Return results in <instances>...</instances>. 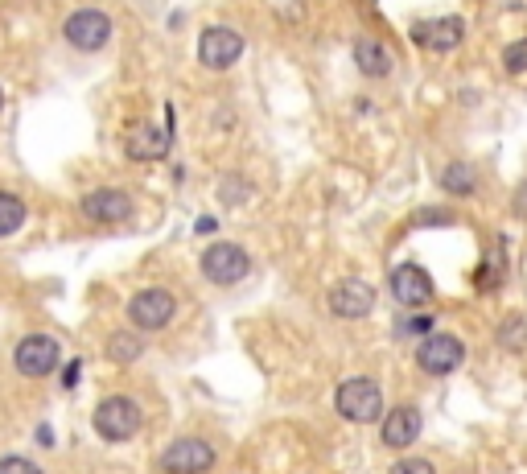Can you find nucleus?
<instances>
[{
	"label": "nucleus",
	"instance_id": "obj_1",
	"mask_svg": "<svg viewBox=\"0 0 527 474\" xmlns=\"http://www.w3.org/2000/svg\"><path fill=\"white\" fill-rule=\"evenodd\" d=\"M334 409L346 417V421H355V425H371L383 417V392L375 380H346L334 396Z\"/></svg>",
	"mask_w": 527,
	"mask_h": 474
},
{
	"label": "nucleus",
	"instance_id": "obj_2",
	"mask_svg": "<svg viewBox=\"0 0 527 474\" xmlns=\"http://www.w3.org/2000/svg\"><path fill=\"white\" fill-rule=\"evenodd\" d=\"M95 433L103 442H128V437L140 433V409L128 396H108L95 409Z\"/></svg>",
	"mask_w": 527,
	"mask_h": 474
},
{
	"label": "nucleus",
	"instance_id": "obj_3",
	"mask_svg": "<svg viewBox=\"0 0 527 474\" xmlns=\"http://www.w3.org/2000/svg\"><path fill=\"white\" fill-rule=\"evenodd\" d=\"M243 58V33L227 29V25H210L198 38V62L206 71H231V66Z\"/></svg>",
	"mask_w": 527,
	"mask_h": 474
},
{
	"label": "nucleus",
	"instance_id": "obj_4",
	"mask_svg": "<svg viewBox=\"0 0 527 474\" xmlns=\"http://www.w3.org/2000/svg\"><path fill=\"white\" fill-rule=\"evenodd\" d=\"M13 363H17V371L25 380H42L62 363V347H58V338H50V334H29V338L17 343Z\"/></svg>",
	"mask_w": 527,
	"mask_h": 474
},
{
	"label": "nucleus",
	"instance_id": "obj_5",
	"mask_svg": "<svg viewBox=\"0 0 527 474\" xmlns=\"http://www.w3.org/2000/svg\"><path fill=\"white\" fill-rule=\"evenodd\" d=\"M202 273H206V281H215V285H239L243 277L252 273V256L243 252L239 244H210L202 252Z\"/></svg>",
	"mask_w": 527,
	"mask_h": 474
},
{
	"label": "nucleus",
	"instance_id": "obj_6",
	"mask_svg": "<svg viewBox=\"0 0 527 474\" xmlns=\"http://www.w3.org/2000/svg\"><path fill=\"white\" fill-rule=\"evenodd\" d=\"M416 363L429 376H449V371H458L466 363V347L458 334H425V343L416 347Z\"/></svg>",
	"mask_w": 527,
	"mask_h": 474
},
{
	"label": "nucleus",
	"instance_id": "obj_7",
	"mask_svg": "<svg viewBox=\"0 0 527 474\" xmlns=\"http://www.w3.org/2000/svg\"><path fill=\"white\" fill-rule=\"evenodd\" d=\"M210 466H215V446L202 442V437H178V442L165 446V454H161L165 474H206Z\"/></svg>",
	"mask_w": 527,
	"mask_h": 474
},
{
	"label": "nucleus",
	"instance_id": "obj_8",
	"mask_svg": "<svg viewBox=\"0 0 527 474\" xmlns=\"http://www.w3.org/2000/svg\"><path fill=\"white\" fill-rule=\"evenodd\" d=\"M62 33H66V42L75 50H99V46H108V38H112V17L99 13V9H79V13H70L62 21Z\"/></svg>",
	"mask_w": 527,
	"mask_h": 474
},
{
	"label": "nucleus",
	"instance_id": "obj_9",
	"mask_svg": "<svg viewBox=\"0 0 527 474\" xmlns=\"http://www.w3.org/2000/svg\"><path fill=\"white\" fill-rule=\"evenodd\" d=\"M173 293L169 289H140L132 301H128V322L136 330H165L173 322Z\"/></svg>",
	"mask_w": 527,
	"mask_h": 474
},
{
	"label": "nucleus",
	"instance_id": "obj_10",
	"mask_svg": "<svg viewBox=\"0 0 527 474\" xmlns=\"http://www.w3.org/2000/svg\"><path fill=\"white\" fill-rule=\"evenodd\" d=\"M466 38V21L462 17H437V21H420L412 29V42L420 50H433V54H449L458 50Z\"/></svg>",
	"mask_w": 527,
	"mask_h": 474
},
{
	"label": "nucleus",
	"instance_id": "obj_11",
	"mask_svg": "<svg viewBox=\"0 0 527 474\" xmlns=\"http://www.w3.org/2000/svg\"><path fill=\"white\" fill-rule=\"evenodd\" d=\"M79 211L91 223H124V219H132V198L124 190H116V186H103V190L83 194Z\"/></svg>",
	"mask_w": 527,
	"mask_h": 474
},
{
	"label": "nucleus",
	"instance_id": "obj_12",
	"mask_svg": "<svg viewBox=\"0 0 527 474\" xmlns=\"http://www.w3.org/2000/svg\"><path fill=\"white\" fill-rule=\"evenodd\" d=\"M392 297L408 310H420L433 301V277L420 264H400L392 273Z\"/></svg>",
	"mask_w": 527,
	"mask_h": 474
},
{
	"label": "nucleus",
	"instance_id": "obj_13",
	"mask_svg": "<svg viewBox=\"0 0 527 474\" xmlns=\"http://www.w3.org/2000/svg\"><path fill=\"white\" fill-rule=\"evenodd\" d=\"M379 437H383V446H388V450H408L420 437V409H412V404L392 409L388 417L379 421Z\"/></svg>",
	"mask_w": 527,
	"mask_h": 474
},
{
	"label": "nucleus",
	"instance_id": "obj_14",
	"mask_svg": "<svg viewBox=\"0 0 527 474\" xmlns=\"http://www.w3.org/2000/svg\"><path fill=\"white\" fill-rule=\"evenodd\" d=\"M371 306H375V289L367 281L350 277V281H338L330 289V310L338 318H363V314H371Z\"/></svg>",
	"mask_w": 527,
	"mask_h": 474
},
{
	"label": "nucleus",
	"instance_id": "obj_15",
	"mask_svg": "<svg viewBox=\"0 0 527 474\" xmlns=\"http://www.w3.org/2000/svg\"><path fill=\"white\" fill-rule=\"evenodd\" d=\"M124 153H128L132 161H161V157L169 153V128H161V124H153V120L136 124V128L128 132V141H124Z\"/></svg>",
	"mask_w": 527,
	"mask_h": 474
},
{
	"label": "nucleus",
	"instance_id": "obj_16",
	"mask_svg": "<svg viewBox=\"0 0 527 474\" xmlns=\"http://www.w3.org/2000/svg\"><path fill=\"white\" fill-rule=\"evenodd\" d=\"M355 66L367 79H388L392 75V50L379 38H359L355 42Z\"/></svg>",
	"mask_w": 527,
	"mask_h": 474
},
{
	"label": "nucleus",
	"instance_id": "obj_17",
	"mask_svg": "<svg viewBox=\"0 0 527 474\" xmlns=\"http://www.w3.org/2000/svg\"><path fill=\"white\" fill-rule=\"evenodd\" d=\"M441 190L453 194V198H470L478 190V169L470 161H449L441 169Z\"/></svg>",
	"mask_w": 527,
	"mask_h": 474
},
{
	"label": "nucleus",
	"instance_id": "obj_18",
	"mask_svg": "<svg viewBox=\"0 0 527 474\" xmlns=\"http://www.w3.org/2000/svg\"><path fill=\"white\" fill-rule=\"evenodd\" d=\"M140 355H145V343H140V334L116 330V334L108 338V359H116V363H136Z\"/></svg>",
	"mask_w": 527,
	"mask_h": 474
},
{
	"label": "nucleus",
	"instance_id": "obj_19",
	"mask_svg": "<svg viewBox=\"0 0 527 474\" xmlns=\"http://www.w3.org/2000/svg\"><path fill=\"white\" fill-rule=\"evenodd\" d=\"M21 223H25V202L17 194H9V190H0V240L13 235V231H21Z\"/></svg>",
	"mask_w": 527,
	"mask_h": 474
},
{
	"label": "nucleus",
	"instance_id": "obj_20",
	"mask_svg": "<svg viewBox=\"0 0 527 474\" xmlns=\"http://www.w3.org/2000/svg\"><path fill=\"white\" fill-rule=\"evenodd\" d=\"M499 343L503 347H511V351H527V318H503V326H499Z\"/></svg>",
	"mask_w": 527,
	"mask_h": 474
},
{
	"label": "nucleus",
	"instance_id": "obj_21",
	"mask_svg": "<svg viewBox=\"0 0 527 474\" xmlns=\"http://www.w3.org/2000/svg\"><path fill=\"white\" fill-rule=\"evenodd\" d=\"M248 190H252V182L248 178H219V202H223V207H239V202L243 198H248Z\"/></svg>",
	"mask_w": 527,
	"mask_h": 474
},
{
	"label": "nucleus",
	"instance_id": "obj_22",
	"mask_svg": "<svg viewBox=\"0 0 527 474\" xmlns=\"http://www.w3.org/2000/svg\"><path fill=\"white\" fill-rule=\"evenodd\" d=\"M503 235H499V244H495V256H490L486 260V268H482V273H478V289H495L499 285V277H503Z\"/></svg>",
	"mask_w": 527,
	"mask_h": 474
},
{
	"label": "nucleus",
	"instance_id": "obj_23",
	"mask_svg": "<svg viewBox=\"0 0 527 474\" xmlns=\"http://www.w3.org/2000/svg\"><path fill=\"white\" fill-rule=\"evenodd\" d=\"M503 66L511 75H527V38H519V42H511L503 50Z\"/></svg>",
	"mask_w": 527,
	"mask_h": 474
},
{
	"label": "nucleus",
	"instance_id": "obj_24",
	"mask_svg": "<svg viewBox=\"0 0 527 474\" xmlns=\"http://www.w3.org/2000/svg\"><path fill=\"white\" fill-rule=\"evenodd\" d=\"M412 223H416V227H445V223H453V211L425 207V211H416V215H412Z\"/></svg>",
	"mask_w": 527,
	"mask_h": 474
},
{
	"label": "nucleus",
	"instance_id": "obj_25",
	"mask_svg": "<svg viewBox=\"0 0 527 474\" xmlns=\"http://www.w3.org/2000/svg\"><path fill=\"white\" fill-rule=\"evenodd\" d=\"M0 474H42L38 462H29L21 454H9V458H0Z\"/></svg>",
	"mask_w": 527,
	"mask_h": 474
},
{
	"label": "nucleus",
	"instance_id": "obj_26",
	"mask_svg": "<svg viewBox=\"0 0 527 474\" xmlns=\"http://www.w3.org/2000/svg\"><path fill=\"white\" fill-rule=\"evenodd\" d=\"M392 474H437V470H433V462H425V458H404V462L392 466Z\"/></svg>",
	"mask_w": 527,
	"mask_h": 474
},
{
	"label": "nucleus",
	"instance_id": "obj_27",
	"mask_svg": "<svg viewBox=\"0 0 527 474\" xmlns=\"http://www.w3.org/2000/svg\"><path fill=\"white\" fill-rule=\"evenodd\" d=\"M404 334H429L433 330V318H425V314H416V318H404V326H400Z\"/></svg>",
	"mask_w": 527,
	"mask_h": 474
},
{
	"label": "nucleus",
	"instance_id": "obj_28",
	"mask_svg": "<svg viewBox=\"0 0 527 474\" xmlns=\"http://www.w3.org/2000/svg\"><path fill=\"white\" fill-rule=\"evenodd\" d=\"M511 211H515L519 219H527V178L519 182V190H515V198H511Z\"/></svg>",
	"mask_w": 527,
	"mask_h": 474
},
{
	"label": "nucleus",
	"instance_id": "obj_29",
	"mask_svg": "<svg viewBox=\"0 0 527 474\" xmlns=\"http://www.w3.org/2000/svg\"><path fill=\"white\" fill-rule=\"evenodd\" d=\"M215 227H219V223L210 219V215H206V219H198V231H202V235H206V231H215Z\"/></svg>",
	"mask_w": 527,
	"mask_h": 474
},
{
	"label": "nucleus",
	"instance_id": "obj_30",
	"mask_svg": "<svg viewBox=\"0 0 527 474\" xmlns=\"http://www.w3.org/2000/svg\"><path fill=\"white\" fill-rule=\"evenodd\" d=\"M0 108H5V91H0Z\"/></svg>",
	"mask_w": 527,
	"mask_h": 474
}]
</instances>
